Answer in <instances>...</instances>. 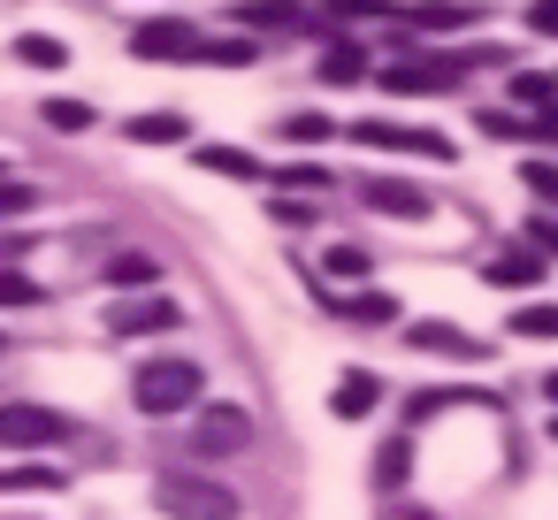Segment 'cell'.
Listing matches in <instances>:
<instances>
[{"label":"cell","mask_w":558,"mask_h":520,"mask_svg":"<svg viewBox=\"0 0 558 520\" xmlns=\"http://www.w3.org/2000/svg\"><path fill=\"white\" fill-rule=\"evenodd\" d=\"M207 398V375H199V360H184V352H161V360H146L138 375H131V406L146 413V421H177V413H192Z\"/></svg>","instance_id":"cell-1"},{"label":"cell","mask_w":558,"mask_h":520,"mask_svg":"<svg viewBox=\"0 0 558 520\" xmlns=\"http://www.w3.org/2000/svg\"><path fill=\"white\" fill-rule=\"evenodd\" d=\"M154 505L169 520H238V489L215 482V474H161L154 482Z\"/></svg>","instance_id":"cell-2"},{"label":"cell","mask_w":558,"mask_h":520,"mask_svg":"<svg viewBox=\"0 0 558 520\" xmlns=\"http://www.w3.org/2000/svg\"><path fill=\"white\" fill-rule=\"evenodd\" d=\"M253 444V413L238 398H199L192 406V451L199 459H238Z\"/></svg>","instance_id":"cell-3"},{"label":"cell","mask_w":558,"mask_h":520,"mask_svg":"<svg viewBox=\"0 0 558 520\" xmlns=\"http://www.w3.org/2000/svg\"><path fill=\"white\" fill-rule=\"evenodd\" d=\"M352 138H360V146H375V154H405V161H459V146H451L444 131L390 123V116H360V123H352Z\"/></svg>","instance_id":"cell-4"},{"label":"cell","mask_w":558,"mask_h":520,"mask_svg":"<svg viewBox=\"0 0 558 520\" xmlns=\"http://www.w3.org/2000/svg\"><path fill=\"white\" fill-rule=\"evenodd\" d=\"M47 444H70V413L39 398H0V451H47Z\"/></svg>","instance_id":"cell-5"},{"label":"cell","mask_w":558,"mask_h":520,"mask_svg":"<svg viewBox=\"0 0 558 520\" xmlns=\"http://www.w3.org/2000/svg\"><path fill=\"white\" fill-rule=\"evenodd\" d=\"M184 322V306L169 291H138V299H116L108 306V337H169Z\"/></svg>","instance_id":"cell-6"},{"label":"cell","mask_w":558,"mask_h":520,"mask_svg":"<svg viewBox=\"0 0 558 520\" xmlns=\"http://www.w3.org/2000/svg\"><path fill=\"white\" fill-rule=\"evenodd\" d=\"M131 55L138 62H207V39L192 24H177V16H154V24L131 32Z\"/></svg>","instance_id":"cell-7"},{"label":"cell","mask_w":558,"mask_h":520,"mask_svg":"<svg viewBox=\"0 0 558 520\" xmlns=\"http://www.w3.org/2000/svg\"><path fill=\"white\" fill-rule=\"evenodd\" d=\"M360 207L367 215H390V222H428L436 215V199L421 184H405V177H360Z\"/></svg>","instance_id":"cell-8"},{"label":"cell","mask_w":558,"mask_h":520,"mask_svg":"<svg viewBox=\"0 0 558 520\" xmlns=\"http://www.w3.org/2000/svg\"><path fill=\"white\" fill-rule=\"evenodd\" d=\"M405 344L413 352H436V360H459V367H482L489 360V337H466L459 322H405Z\"/></svg>","instance_id":"cell-9"},{"label":"cell","mask_w":558,"mask_h":520,"mask_svg":"<svg viewBox=\"0 0 558 520\" xmlns=\"http://www.w3.org/2000/svg\"><path fill=\"white\" fill-rule=\"evenodd\" d=\"M245 32H322L314 16H306V0H238L230 9Z\"/></svg>","instance_id":"cell-10"},{"label":"cell","mask_w":558,"mask_h":520,"mask_svg":"<svg viewBox=\"0 0 558 520\" xmlns=\"http://www.w3.org/2000/svg\"><path fill=\"white\" fill-rule=\"evenodd\" d=\"M459 77H466V62H421V55L383 70V85H390V93H451Z\"/></svg>","instance_id":"cell-11"},{"label":"cell","mask_w":558,"mask_h":520,"mask_svg":"<svg viewBox=\"0 0 558 520\" xmlns=\"http://www.w3.org/2000/svg\"><path fill=\"white\" fill-rule=\"evenodd\" d=\"M375 406H383L375 367H344V375H337V390H329V413H337V421H367Z\"/></svg>","instance_id":"cell-12"},{"label":"cell","mask_w":558,"mask_h":520,"mask_svg":"<svg viewBox=\"0 0 558 520\" xmlns=\"http://www.w3.org/2000/svg\"><path fill=\"white\" fill-rule=\"evenodd\" d=\"M360 77H367V39L329 32V47H322V85H360Z\"/></svg>","instance_id":"cell-13"},{"label":"cell","mask_w":558,"mask_h":520,"mask_svg":"<svg viewBox=\"0 0 558 520\" xmlns=\"http://www.w3.org/2000/svg\"><path fill=\"white\" fill-rule=\"evenodd\" d=\"M543 276H550L543 253H497V261H482V283H497V291H527V283H543Z\"/></svg>","instance_id":"cell-14"},{"label":"cell","mask_w":558,"mask_h":520,"mask_svg":"<svg viewBox=\"0 0 558 520\" xmlns=\"http://www.w3.org/2000/svg\"><path fill=\"white\" fill-rule=\"evenodd\" d=\"M100 276H108L123 299H138V291H161V261H154V253H116Z\"/></svg>","instance_id":"cell-15"},{"label":"cell","mask_w":558,"mask_h":520,"mask_svg":"<svg viewBox=\"0 0 558 520\" xmlns=\"http://www.w3.org/2000/svg\"><path fill=\"white\" fill-rule=\"evenodd\" d=\"M131 138H138V146H184V138H192V116H169V108L131 116Z\"/></svg>","instance_id":"cell-16"},{"label":"cell","mask_w":558,"mask_h":520,"mask_svg":"<svg viewBox=\"0 0 558 520\" xmlns=\"http://www.w3.org/2000/svg\"><path fill=\"white\" fill-rule=\"evenodd\" d=\"M192 161H199L207 177H238V184H260V177H268V169H260L253 154H238V146H199Z\"/></svg>","instance_id":"cell-17"},{"label":"cell","mask_w":558,"mask_h":520,"mask_svg":"<svg viewBox=\"0 0 558 520\" xmlns=\"http://www.w3.org/2000/svg\"><path fill=\"white\" fill-rule=\"evenodd\" d=\"M405 474H413V444H405V436H390V444L375 451V489H383V497H398V489H405Z\"/></svg>","instance_id":"cell-18"},{"label":"cell","mask_w":558,"mask_h":520,"mask_svg":"<svg viewBox=\"0 0 558 520\" xmlns=\"http://www.w3.org/2000/svg\"><path fill=\"white\" fill-rule=\"evenodd\" d=\"M16 62H24V70H70V47H62L54 32H24V39H16Z\"/></svg>","instance_id":"cell-19"},{"label":"cell","mask_w":558,"mask_h":520,"mask_svg":"<svg viewBox=\"0 0 558 520\" xmlns=\"http://www.w3.org/2000/svg\"><path fill=\"white\" fill-rule=\"evenodd\" d=\"M322 268H329L337 283H367V276H375V261H367V245H329V253H322Z\"/></svg>","instance_id":"cell-20"},{"label":"cell","mask_w":558,"mask_h":520,"mask_svg":"<svg viewBox=\"0 0 558 520\" xmlns=\"http://www.w3.org/2000/svg\"><path fill=\"white\" fill-rule=\"evenodd\" d=\"M413 24H421V32H466V24H474V9H459V0H421Z\"/></svg>","instance_id":"cell-21"},{"label":"cell","mask_w":558,"mask_h":520,"mask_svg":"<svg viewBox=\"0 0 558 520\" xmlns=\"http://www.w3.org/2000/svg\"><path fill=\"white\" fill-rule=\"evenodd\" d=\"M283 138H291V146H322V138H337V123H329L322 108H299V116H283Z\"/></svg>","instance_id":"cell-22"},{"label":"cell","mask_w":558,"mask_h":520,"mask_svg":"<svg viewBox=\"0 0 558 520\" xmlns=\"http://www.w3.org/2000/svg\"><path fill=\"white\" fill-rule=\"evenodd\" d=\"M512 337H543V344H558V306H543V299L520 306V314H512Z\"/></svg>","instance_id":"cell-23"},{"label":"cell","mask_w":558,"mask_h":520,"mask_svg":"<svg viewBox=\"0 0 558 520\" xmlns=\"http://www.w3.org/2000/svg\"><path fill=\"white\" fill-rule=\"evenodd\" d=\"M39 299H47V291H39L24 268H0V306H39Z\"/></svg>","instance_id":"cell-24"},{"label":"cell","mask_w":558,"mask_h":520,"mask_svg":"<svg viewBox=\"0 0 558 520\" xmlns=\"http://www.w3.org/2000/svg\"><path fill=\"white\" fill-rule=\"evenodd\" d=\"M62 467H0V489H54Z\"/></svg>","instance_id":"cell-25"},{"label":"cell","mask_w":558,"mask_h":520,"mask_svg":"<svg viewBox=\"0 0 558 520\" xmlns=\"http://www.w3.org/2000/svg\"><path fill=\"white\" fill-rule=\"evenodd\" d=\"M32 207H39V192H32V184H16V177H9V161H0V215H32Z\"/></svg>","instance_id":"cell-26"},{"label":"cell","mask_w":558,"mask_h":520,"mask_svg":"<svg viewBox=\"0 0 558 520\" xmlns=\"http://www.w3.org/2000/svg\"><path fill=\"white\" fill-rule=\"evenodd\" d=\"M337 24H367V16H390V0H322Z\"/></svg>","instance_id":"cell-27"},{"label":"cell","mask_w":558,"mask_h":520,"mask_svg":"<svg viewBox=\"0 0 558 520\" xmlns=\"http://www.w3.org/2000/svg\"><path fill=\"white\" fill-rule=\"evenodd\" d=\"M47 123H54V131H85L93 108H85V100H47Z\"/></svg>","instance_id":"cell-28"},{"label":"cell","mask_w":558,"mask_h":520,"mask_svg":"<svg viewBox=\"0 0 558 520\" xmlns=\"http://www.w3.org/2000/svg\"><path fill=\"white\" fill-rule=\"evenodd\" d=\"M283 184H291V192H329V169H322V161H291Z\"/></svg>","instance_id":"cell-29"},{"label":"cell","mask_w":558,"mask_h":520,"mask_svg":"<svg viewBox=\"0 0 558 520\" xmlns=\"http://www.w3.org/2000/svg\"><path fill=\"white\" fill-rule=\"evenodd\" d=\"M352 314H360V322H398V299H390V291H360Z\"/></svg>","instance_id":"cell-30"},{"label":"cell","mask_w":558,"mask_h":520,"mask_svg":"<svg viewBox=\"0 0 558 520\" xmlns=\"http://www.w3.org/2000/svg\"><path fill=\"white\" fill-rule=\"evenodd\" d=\"M520 184L543 192V199H558V161H520Z\"/></svg>","instance_id":"cell-31"},{"label":"cell","mask_w":558,"mask_h":520,"mask_svg":"<svg viewBox=\"0 0 558 520\" xmlns=\"http://www.w3.org/2000/svg\"><path fill=\"white\" fill-rule=\"evenodd\" d=\"M527 253L558 261V215H535V222H527Z\"/></svg>","instance_id":"cell-32"},{"label":"cell","mask_w":558,"mask_h":520,"mask_svg":"<svg viewBox=\"0 0 558 520\" xmlns=\"http://www.w3.org/2000/svg\"><path fill=\"white\" fill-rule=\"evenodd\" d=\"M527 32L535 39H558V0H527Z\"/></svg>","instance_id":"cell-33"},{"label":"cell","mask_w":558,"mask_h":520,"mask_svg":"<svg viewBox=\"0 0 558 520\" xmlns=\"http://www.w3.org/2000/svg\"><path fill=\"white\" fill-rule=\"evenodd\" d=\"M268 215H276V222H283V230H299V222H314V207H299V199H276V207H268Z\"/></svg>","instance_id":"cell-34"},{"label":"cell","mask_w":558,"mask_h":520,"mask_svg":"<svg viewBox=\"0 0 558 520\" xmlns=\"http://www.w3.org/2000/svg\"><path fill=\"white\" fill-rule=\"evenodd\" d=\"M543 398H550V406H558V367H550V375H543Z\"/></svg>","instance_id":"cell-35"},{"label":"cell","mask_w":558,"mask_h":520,"mask_svg":"<svg viewBox=\"0 0 558 520\" xmlns=\"http://www.w3.org/2000/svg\"><path fill=\"white\" fill-rule=\"evenodd\" d=\"M535 131H543V138H558V108H550V116H543V123H535Z\"/></svg>","instance_id":"cell-36"},{"label":"cell","mask_w":558,"mask_h":520,"mask_svg":"<svg viewBox=\"0 0 558 520\" xmlns=\"http://www.w3.org/2000/svg\"><path fill=\"white\" fill-rule=\"evenodd\" d=\"M398 520H436V512H398Z\"/></svg>","instance_id":"cell-37"},{"label":"cell","mask_w":558,"mask_h":520,"mask_svg":"<svg viewBox=\"0 0 558 520\" xmlns=\"http://www.w3.org/2000/svg\"><path fill=\"white\" fill-rule=\"evenodd\" d=\"M550 436H558V406H550Z\"/></svg>","instance_id":"cell-38"}]
</instances>
